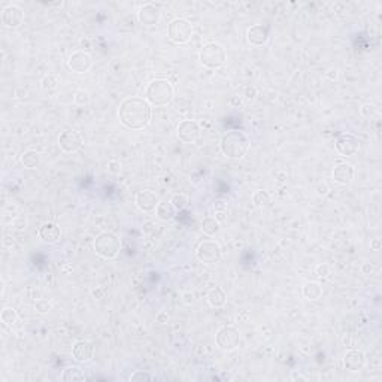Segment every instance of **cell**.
<instances>
[{
  "label": "cell",
  "mask_w": 382,
  "mask_h": 382,
  "mask_svg": "<svg viewBox=\"0 0 382 382\" xmlns=\"http://www.w3.org/2000/svg\"><path fill=\"white\" fill-rule=\"evenodd\" d=\"M24 20V12L15 5H8L2 11V24L8 29H17Z\"/></svg>",
  "instance_id": "obj_13"
},
{
  "label": "cell",
  "mask_w": 382,
  "mask_h": 382,
  "mask_svg": "<svg viewBox=\"0 0 382 382\" xmlns=\"http://www.w3.org/2000/svg\"><path fill=\"white\" fill-rule=\"evenodd\" d=\"M151 379H154V376L148 372H144V370H136L130 376V381H151Z\"/></svg>",
  "instance_id": "obj_34"
},
{
  "label": "cell",
  "mask_w": 382,
  "mask_h": 382,
  "mask_svg": "<svg viewBox=\"0 0 382 382\" xmlns=\"http://www.w3.org/2000/svg\"><path fill=\"white\" fill-rule=\"evenodd\" d=\"M206 300H208V305L214 309H220V308H224L225 303H227V296L224 293L223 288L220 287H214L208 296H206Z\"/></svg>",
  "instance_id": "obj_21"
},
{
  "label": "cell",
  "mask_w": 382,
  "mask_h": 382,
  "mask_svg": "<svg viewBox=\"0 0 382 382\" xmlns=\"http://www.w3.org/2000/svg\"><path fill=\"white\" fill-rule=\"evenodd\" d=\"M382 244H381V239H373L372 242H370V248L373 250V251H379L381 250Z\"/></svg>",
  "instance_id": "obj_42"
},
{
  "label": "cell",
  "mask_w": 382,
  "mask_h": 382,
  "mask_svg": "<svg viewBox=\"0 0 382 382\" xmlns=\"http://www.w3.org/2000/svg\"><path fill=\"white\" fill-rule=\"evenodd\" d=\"M151 105L145 97L131 96L126 97L118 108V118L124 127L131 130H142L151 121Z\"/></svg>",
  "instance_id": "obj_1"
},
{
  "label": "cell",
  "mask_w": 382,
  "mask_h": 382,
  "mask_svg": "<svg viewBox=\"0 0 382 382\" xmlns=\"http://www.w3.org/2000/svg\"><path fill=\"white\" fill-rule=\"evenodd\" d=\"M202 231H203L206 236H215V234L220 231V221H218L217 218L206 217V218L202 221Z\"/></svg>",
  "instance_id": "obj_25"
},
{
  "label": "cell",
  "mask_w": 382,
  "mask_h": 382,
  "mask_svg": "<svg viewBox=\"0 0 382 382\" xmlns=\"http://www.w3.org/2000/svg\"><path fill=\"white\" fill-rule=\"evenodd\" d=\"M344 364H345V369L350 372H360L366 366V355L363 351H348L344 357Z\"/></svg>",
  "instance_id": "obj_19"
},
{
  "label": "cell",
  "mask_w": 382,
  "mask_h": 382,
  "mask_svg": "<svg viewBox=\"0 0 382 382\" xmlns=\"http://www.w3.org/2000/svg\"><path fill=\"white\" fill-rule=\"evenodd\" d=\"M175 97L173 85L167 79H154L145 88V99L151 106H166Z\"/></svg>",
  "instance_id": "obj_3"
},
{
  "label": "cell",
  "mask_w": 382,
  "mask_h": 382,
  "mask_svg": "<svg viewBox=\"0 0 382 382\" xmlns=\"http://www.w3.org/2000/svg\"><path fill=\"white\" fill-rule=\"evenodd\" d=\"M361 270H363L364 275H370V273L375 270V267H373L372 264H369V263H364V264L361 266Z\"/></svg>",
  "instance_id": "obj_40"
},
{
  "label": "cell",
  "mask_w": 382,
  "mask_h": 382,
  "mask_svg": "<svg viewBox=\"0 0 382 382\" xmlns=\"http://www.w3.org/2000/svg\"><path fill=\"white\" fill-rule=\"evenodd\" d=\"M91 64H93L91 57L85 51H76L67 60L69 69L75 73H87L91 69Z\"/></svg>",
  "instance_id": "obj_15"
},
{
  "label": "cell",
  "mask_w": 382,
  "mask_h": 382,
  "mask_svg": "<svg viewBox=\"0 0 382 382\" xmlns=\"http://www.w3.org/2000/svg\"><path fill=\"white\" fill-rule=\"evenodd\" d=\"M325 78H328V79L335 81V79L338 78V70H336V69H330V70H327V72H325Z\"/></svg>",
  "instance_id": "obj_43"
},
{
  "label": "cell",
  "mask_w": 382,
  "mask_h": 382,
  "mask_svg": "<svg viewBox=\"0 0 382 382\" xmlns=\"http://www.w3.org/2000/svg\"><path fill=\"white\" fill-rule=\"evenodd\" d=\"M215 344L223 351L236 350L241 344V333L233 325H224L215 335Z\"/></svg>",
  "instance_id": "obj_7"
},
{
  "label": "cell",
  "mask_w": 382,
  "mask_h": 382,
  "mask_svg": "<svg viewBox=\"0 0 382 382\" xmlns=\"http://www.w3.org/2000/svg\"><path fill=\"white\" fill-rule=\"evenodd\" d=\"M242 314H244V315H239V314H237V317H236L237 321H247V319L250 318V314H248L247 311H242Z\"/></svg>",
  "instance_id": "obj_46"
},
{
  "label": "cell",
  "mask_w": 382,
  "mask_h": 382,
  "mask_svg": "<svg viewBox=\"0 0 382 382\" xmlns=\"http://www.w3.org/2000/svg\"><path fill=\"white\" fill-rule=\"evenodd\" d=\"M105 293H106V290L103 287H96V288L91 290V294H93V297H96V299H102L105 296Z\"/></svg>",
  "instance_id": "obj_38"
},
{
  "label": "cell",
  "mask_w": 382,
  "mask_h": 382,
  "mask_svg": "<svg viewBox=\"0 0 382 382\" xmlns=\"http://www.w3.org/2000/svg\"><path fill=\"white\" fill-rule=\"evenodd\" d=\"M354 167L348 163H339L333 169V181L339 185H348L354 179Z\"/></svg>",
  "instance_id": "obj_20"
},
{
  "label": "cell",
  "mask_w": 382,
  "mask_h": 382,
  "mask_svg": "<svg viewBox=\"0 0 382 382\" xmlns=\"http://www.w3.org/2000/svg\"><path fill=\"white\" fill-rule=\"evenodd\" d=\"M108 169H109L111 173L118 175V173L121 172V163H120L118 160H111V161L108 163Z\"/></svg>",
  "instance_id": "obj_35"
},
{
  "label": "cell",
  "mask_w": 382,
  "mask_h": 382,
  "mask_svg": "<svg viewBox=\"0 0 382 382\" xmlns=\"http://www.w3.org/2000/svg\"><path fill=\"white\" fill-rule=\"evenodd\" d=\"M196 257L200 263L205 264H215L221 260L223 251L218 242L215 241H205L202 242L197 250H196Z\"/></svg>",
  "instance_id": "obj_8"
},
{
  "label": "cell",
  "mask_w": 382,
  "mask_h": 382,
  "mask_svg": "<svg viewBox=\"0 0 382 382\" xmlns=\"http://www.w3.org/2000/svg\"><path fill=\"white\" fill-rule=\"evenodd\" d=\"M94 348L88 341H76L72 347V355L78 363H88L93 358Z\"/></svg>",
  "instance_id": "obj_18"
},
{
  "label": "cell",
  "mask_w": 382,
  "mask_h": 382,
  "mask_svg": "<svg viewBox=\"0 0 382 382\" xmlns=\"http://www.w3.org/2000/svg\"><path fill=\"white\" fill-rule=\"evenodd\" d=\"M170 203L173 205V208H175L176 211H182V209H185V208L190 205V199H188V196L184 194V193H176V194L172 196Z\"/></svg>",
  "instance_id": "obj_28"
},
{
  "label": "cell",
  "mask_w": 382,
  "mask_h": 382,
  "mask_svg": "<svg viewBox=\"0 0 382 382\" xmlns=\"http://www.w3.org/2000/svg\"><path fill=\"white\" fill-rule=\"evenodd\" d=\"M157 217H159L161 221H172L176 215V209L173 208V205L170 203V200H164V202H160L157 209Z\"/></svg>",
  "instance_id": "obj_22"
},
{
  "label": "cell",
  "mask_w": 382,
  "mask_h": 382,
  "mask_svg": "<svg viewBox=\"0 0 382 382\" xmlns=\"http://www.w3.org/2000/svg\"><path fill=\"white\" fill-rule=\"evenodd\" d=\"M200 126L194 120H184L176 127V136L184 144H194L200 137Z\"/></svg>",
  "instance_id": "obj_9"
},
{
  "label": "cell",
  "mask_w": 382,
  "mask_h": 382,
  "mask_svg": "<svg viewBox=\"0 0 382 382\" xmlns=\"http://www.w3.org/2000/svg\"><path fill=\"white\" fill-rule=\"evenodd\" d=\"M60 379L63 382H75V381H85V375L78 366H69L62 372Z\"/></svg>",
  "instance_id": "obj_24"
},
{
  "label": "cell",
  "mask_w": 382,
  "mask_h": 382,
  "mask_svg": "<svg viewBox=\"0 0 382 382\" xmlns=\"http://www.w3.org/2000/svg\"><path fill=\"white\" fill-rule=\"evenodd\" d=\"M34 309H36L37 314H48L53 309V303L50 300H46V299H39L34 303Z\"/></svg>",
  "instance_id": "obj_32"
},
{
  "label": "cell",
  "mask_w": 382,
  "mask_h": 382,
  "mask_svg": "<svg viewBox=\"0 0 382 382\" xmlns=\"http://www.w3.org/2000/svg\"><path fill=\"white\" fill-rule=\"evenodd\" d=\"M199 60L206 69L217 70V69L223 67L225 64L227 54H225V50H224L223 45H220L217 42H209V43L203 45V48L200 50Z\"/></svg>",
  "instance_id": "obj_5"
},
{
  "label": "cell",
  "mask_w": 382,
  "mask_h": 382,
  "mask_svg": "<svg viewBox=\"0 0 382 382\" xmlns=\"http://www.w3.org/2000/svg\"><path fill=\"white\" fill-rule=\"evenodd\" d=\"M160 17H161V12H160V8L154 3H147V5H142L139 8V12H137V20L142 26H147V27H154L157 26L160 21Z\"/></svg>",
  "instance_id": "obj_12"
},
{
  "label": "cell",
  "mask_w": 382,
  "mask_h": 382,
  "mask_svg": "<svg viewBox=\"0 0 382 382\" xmlns=\"http://www.w3.org/2000/svg\"><path fill=\"white\" fill-rule=\"evenodd\" d=\"M94 251L105 260H112L121 251V239L112 231H103L94 239Z\"/></svg>",
  "instance_id": "obj_4"
},
{
  "label": "cell",
  "mask_w": 382,
  "mask_h": 382,
  "mask_svg": "<svg viewBox=\"0 0 382 382\" xmlns=\"http://www.w3.org/2000/svg\"><path fill=\"white\" fill-rule=\"evenodd\" d=\"M335 147H336V151H338L341 156H344V157H351V156H354V154L358 151V148H360V140H358V137H355V136L351 134V133H344V134H341V136L336 139Z\"/></svg>",
  "instance_id": "obj_11"
},
{
  "label": "cell",
  "mask_w": 382,
  "mask_h": 382,
  "mask_svg": "<svg viewBox=\"0 0 382 382\" xmlns=\"http://www.w3.org/2000/svg\"><path fill=\"white\" fill-rule=\"evenodd\" d=\"M194 34V27L185 18H175L167 26V36L176 45H184L190 42Z\"/></svg>",
  "instance_id": "obj_6"
},
{
  "label": "cell",
  "mask_w": 382,
  "mask_h": 382,
  "mask_svg": "<svg viewBox=\"0 0 382 382\" xmlns=\"http://www.w3.org/2000/svg\"><path fill=\"white\" fill-rule=\"evenodd\" d=\"M134 203H136V206H137L142 212L150 214V212H154V211L157 209L160 200H159V196H157L154 191L142 190L136 194V197H134Z\"/></svg>",
  "instance_id": "obj_14"
},
{
  "label": "cell",
  "mask_w": 382,
  "mask_h": 382,
  "mask_svg": "<svg viewBox=\"0 0 382 382\" xmlns=\"http://www.w3.org/2000/svg\"><path fill=\"white\" fill-rule=\"evenodd\" d=\"M270 37V32H269V27L267 26H263V24H255V26H251L247 32V40L250 45L253 46H263L267 43Z\"/></svg>",
  "instance_id": "obj_16"
},
{
  "label": "cell",
  "mask_w": 382,
  "mask_h": 382,
  "mask_svg": "<svg viewBox=\"0 0 382 382\" xmlns=\"http://www.w3.org/2000/svg\"><path fill=\"white\" fill-rule=\"evenodd\" d=\"M317 193H318V196H325L327 193H328V185L324 182V184H319L318 187H317Z\"/></svg>",
  "instance_id": "obj_41"
},
{
  "label": "cell",
  "mask_w": 382,
  "mask_h": 382,
  "mask_svg": "<svg viewBox=\"0 0 382 382\" xmlns=\"http://www.w3.org/2000/svg\"><path fill=\"white\" fill-rule=\"evenodd\" d=\"M214 209L218 211V212H224V211L227 209V203L223 202V200H218V202L214 203Z\"/></svg>",
  "instance_id": "obj_39"
},
{
  "label": "cell",
  "mask_w": 382,
  "mask_h": 382,
  "mask_svg": "<svg viewBox=\"0 0 382 382\" xmlns=\"http://www.w3.org/2000/svg\"><path fill=\"white\" fill-rule=\"evenodd\" d=\"M37 236L42 242L45 244H57L62 237V228L56 223H43L39 230H37Z\"/></svg>",
  "instance_id": "obj_17"
},
{
  "label": "cell",
  "mask_w": 382,
  "mask_h": 382,
  "mask_svg": "<svg viewBox=\"0 0 382 382\" xmlns=\"http://www.w3.org/2000/svg\"><path fill=\"white\" fill-rule=\"evenodd\" d=\"M248 150H250V139L241 130H230L224 133L220 139V151L227 159H244Z\"/></svg>",
  "instance_id": "obj_2"
},
{
  "label": "cell",
  "mask_w": 382,
  "mask_h": 382,
  "mask_svg": "<svg viewBox=\"0 0 382 382\" xmlns=\"http://www.w3.org/2000/svg\"><path fill=\"white\" fill-rule=\"evenodd\" d=\"M291 379H293V381H308L306 376H303V375H300V373H297V372H293Z\"/></svg>",
  "instance_id": "obj_44"
},
{
  "label": "cell",
  "mask_w": 382,
  "mask_h": 382,
  "mask_svg": "<svg viewBox=\"0 0 382 382\" xmlns=\"http://www.w3.org/2000/svg\"><path fill=\"white\" fill-rule=\"evenodd\" d=\"M302 294L306 300H318L322 296V287L317 281H309L302 288Z\"/></svg>",
  "instance_id": "obj_23"
},
{
  "label": "cell",
  "mask_w": 382,
  "mask_h": 382,
  "mask_svg": "<svg viewBox=\"0 0 382 382\" xmlns=\"http://www.w3.org/2000/svg\"><path fill=\"white\" fill-rule=\"evenodd\" d=\"M360 114L364 117V118H373L376 115V106L372 105V103H364L361 108H360Z\"/></svg>",
  "instance_id": "obj_33"
},
{
  "label": "cell",
  "mask_w": 382,
  "mask_h": 382,
  "mask_svg": "<svg viewBox=\"0 0 382 382\" xmlns=\"http://www.w3.org/2000/svg\"><path fill=\"white\" fill-rule=\"evenodd\" d=\"M0 318H2V322L5 324V325H8V327H12L15 322H17V319H18V315H17V311L14 309V308H5L3 311H2V315H0Z\"/></svg>",
  "instance_id": "obj_30"
},
{
  "label": "cell",
  "mask_w": 382,
  "mask_h": 382,
  "mask_svg": "<svg viewBox=\"0 0 382 382\" xmlns=\"http://www.w3.org/2000/svg\"><path fill=\"white\" fill-rule=\"evenodd\" d=\"M90 100H91L90 93H88L87 90H84V88L76 90V93L73 96V102H75L78 106H87V105H90Z\"/></svg>",
  "instance_id": "obj_31"
},
{
  "label": "cell",
  "mask_w": 382,
  "mask_h": 382,
  "mask_svg": "<svg viewBox=\"0 0 382 382\" xmlns=\"http://www.w3.org/2000/svg\"><path fill=\"white\" fill-rule=\"evenodd\" d=\"M253 203L257 208H266L270 203V194L266 190H257L253 194Z\"/></svg>",
  "instance_id": "obj_29"
},
{
  "label": "cell",
  "mask_w": 382,
  "mask_h": 382,
  "mask_svg": "<svg viewBox=\"0 0 382 382\" xmlns=\"http://www.w3.org/2000/svg\"><path fill=\"white\" fill-rule=\"evenodd\" d=\"M21 163L24 167L27 169H36L39 164H40V154L37 151H26L23 156H21Z\"/></svg>",
  "instance_id": "obj_26"
},
{
  "label": "cell",
  "mask_w": 382,
  "mask_h": 382,
  "mask_svg": "<svg viewBox=\"0 0 382 382\" xmlns=\"http://www.w3.org/2000/svg\"><path fill=\"white\" fill-rule=\"evenodd\" d=\"M244 96H245L247 100H253V99H255V96H257V88H255L254 85H248L245 88V91H244Z\"/></svg>",
  "instance_id": "obj_37"
},
{
  "label": "cell",
  "mask_w": 382,
  "mask_h": 382,
  "mask_svg": "<svg viewBox=\"0 0 382 382\" xmlns=\"http://www.w3.org/2000/svg\"><path fill=\"white\" fill-rule=\"evenodd\" d=\"M59 147L66 154H73L82 147V137L75 130H64L59 136Z\"/></svg>",
  "instance_id": "obj_10"
},
{
  "label": "cell",
  "mask_w": 382,
  "mask_h": 382,
  "mask_svg": "<svg viewBox=\"0 0 382 382\" xmlns=\"http://www.w3.org/2000/svg\"><path fill=\"white\" fill-rule=\"evenodd\" d=\"M167 319H169V317H167V314H166V312H160L159 315H157V321L161 322V324H166V322H167Z\"/></svg>",
  "instance_id": "obj_45"
},
{
  "label": "cell",
  "mask_w": 382,
  "mask_h": 382,
  "mask_svg": "<svg viewBox=\"0 0 382 382\" xmlns=\"http://www.w3.org/2000/svg\"><path fill=\"white\" fill-rule=\"evenodd\" d=\"M328 273H330L328 264L322 263V264H318V266H317V276H319V278H325V276H328Z\"/></svg>",
  "instance_id": "obj_36"
},
{
  "label": "cell",
  "mask_w": 382,
  "mask_h": 382,
  "mask_svg": "<svg viewBox=\"0 0 382 382\" xmlns=\"http://www.w3.org/2000/svg\"><path fill=\"white\" fill-rule=\"evenodd\" d=\"M40 87H42V90L46 91V93L56 91L57 87H59V79H57V76L53 75V73H48L46 76H43V79H42V82H40Z\"/></svg>",
  "instance_id": "obj_27"
}]
</instances>
